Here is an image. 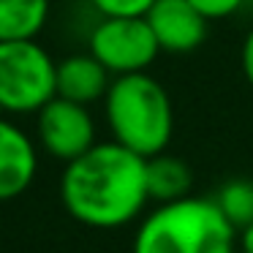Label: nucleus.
<instances>
[{
  "instance_id": "obj_1",
  "label": "nucleus",
  "mask_w": 253,
  "mask_h": 253,
  "mask_svg": "<svg viewBox=\"0 0 253 253\" xmlns=\"http://www.w3.org/2000/svg\"><path fill=\"white\" fill-rule=\"evenodd\" d=\"M60 199L66 212L82 226L123 229L150 202L147 158L117 142H98L63 169Z\"/></svg>"
},
{
  "instance_id": "obj_2",
  "label": "nucleus",
  "mask_w": 253,
  "mask_h": 253,
  "mask_svg": "<svg viewBox=\"0 0 253 253\" xmlns=\"http://www.w3.org/2000/svg\"><path fill=\"white\" fill-rule=\"evenodd\" d=\"M104 115L112 142L147 161L166 153L174 133L171 98L164 84L150 74L112 79V87L104 98Z\"/></svg>"
},
{
  "instance_id": "obj_3",
  "label": "nucleus",
  "mask_w": 253,
  "mask_h": 253,
  "mask_svg": "<svg viewBox=\"0 0 253 253\" xmlns=\"http://www.w3.org/2000/svg\"><path fill=\"white\" fill-rule=\"evenodd\" d=\"M234 245L237 229L215 199L188 196L144 215L131 253H234Z\"/></svg>"
},
{
  "instance_id": "obj_4",
  "label": "nucleus",
  "mask_w": 253,
  "mask_h": 253,
  "mask_svg": "<svg viewBox=\"0 0 253 253\" xmlns=\"http://www.w3.org/2000/svg\"><path fill=\"white\" fill-rule=\"evenodd\" d=\"M57 98V63L36 41L0 44V112L39 115Z\"/></svg>"
},
{
  "instance_id": "obj_5",
  "label": "nucleus",
  "mask_w": 253,
  "mask_h": 253,
  "mask_svg": "<svg viewBox=\"0 0 253 253\" xmlns=\"http://www.w3.org/2000/svg\"><path fill=\"white\" fill-rule=\"evenodd\" d=\"M158 52L161 46L144 17H104L90 33V55L115 77L144 74Z\"/></svg>"
},
{
  "instance_id": "obj_6",
  "label": "nucleus",
  "mask_w": 253,
  "mask_h": 253,
  "mask_svg": "<svg viewBox=\"0 0 253 253\" xmlns=\"http://www.w3.org/2000/svg\"><path fill=\"white\" fill-rule=\"evenodd\" d=\"M39 144L55 161L71 164L95 147V123L87 106L66 98H52L39 112Z\"/></svg>"
},
{
  "instance_id": "obj_7",
  "label": "nucleus",
  "mask_w": 253,
  "mask_h": 253,
  "mask_svg": "<svg viewBox=\"0 0 253 253\" xmlns=\"http://www.w3.org/2000/svg\"><path fill=\"white\" fill-rule=\"evenodd\" d=\"M144 19L166 52H193L207 39V19L188 0H155Z\"/></svg>"
},
{
  "instance_id": "obj_8",
  "label": "nucleus",
  "mask_w": 253,
  "mask_h": 253,
  "mask_svg": "<svg viewBox=\"0 0 253 253\" xmlns=\"http://www.w3.org/2000/svg\"><path fill=\"white\" fill-rule=\"evenodd\" d=\"M39 153L22 128L0 117V202L22 196L36 180Z\"/></svg>"
},
{
  "instance_id": "obj_9",
  "label": "nucleus",
  "mask_w": 253,
  "mask_h": 253,
  "mask_svg": "<svg viewBox=\"0 0 253 253\" xmlns=\"http://www.w3.org/2000/svg\"><path fill=\"white\" fill-rule=\"evenodd\" d=\"M109 87V71L93 55H71L57 63V98L87 106L106 98Z\"/></svg>"
},
{
  "instance_id": "obj_10",
  "label": "nucleus",
  "mask_w": 253,
  "mask_h": 253,
  "mask_svg": "<svg viewBox=\"0 0 253 253\" xmlns=\"http://www.w3.org/2000/svg\"><path fill=\"white\" fill-rule=\"evenodd\" d=\"M193 171L182 158L169 153H161L147 161V193L150 202L171 204L191 196Z\"/></svg>"
},
{
  "instance_id": "obj_11",
  "label": "nucleus",
  "mask_w": 253,
  "mask_h": 253,
  "mask_svg": "<svg viewBox=\"0 0 253 253\" xmlns=\"http://www.w3.org/2000/svg\"><path fill=\"white\" fill-rule=\"evenodd\" d=\"M49 17V0H0V44L33 41Z\"/></svg>"
},
{
  "instance_id": "obj_12",
  "label": "nucleus",
  "mask_w": 253,
  "mask_h": 253,
  "mask_svg": "<svg viewBox=\"0 0 253 253\" xmlns=\"http://www.w3.org/2000/svg\"><path fill=\"white\" fill-rule=\"evenodd\" d=\"M215 204L240 234L245 226L253 223V180H242V177L229 180L226 185H220Z\"/></svg>"
},
{
  "instance_id": "obj_13",
  "label": "nucleus",
  "mask_w": 253,
  "mask_h": 253,
  "mask_svg": "<svg viewBox=\"0 0 253 253\" xmlns=\"http://www.w3.org/2000/svg\"><path fill=\"white\" fill-rule=\"evenodd\" d=\"M93 6L106 19L115 17H147V11L155 6V0H93Z\"/></svg>"
},
{
  "instance_id": "obj_14",
  "label": "nucleus",
  "mask_w": 253,
  "mask_h": 253,
  "mask_svg": "<svg viewBox=\"0 0 253 253\" xmlns=\"http://www.w3.org/2000/svg\"><path fill=\"white\" fill-rule=\"evenodd\" d=\"M204 19H223V17H231L237 8L242 6V0H188Z\"/></svg>"
},
{
  "instance_id": "obj_15",
  "label": "nucleus",
  "mask_w": 253,
  "mask_h": 253,
  "mask_svg": "<svg viewBox=\"0 0 253 253\" xmlns=\"http://www.w3.org/2000/svg\"><path fill=\"white\" fill-rule=\"evenodd\" d=\"M242 71L253 87V30L245 36V44H242Z\"/></svg>"
},
{
  "instance_id": "obj_16",
  "label": "nucleus",
  "mask_w": 253,
  "mask_h": 253,
  "mask_svg": "<svg viewBox=\"0 0 253 253\" xmlns=\"http://www.w3.org/2000/svg\"><path fill=\"white\" fill-rule=\"evenodd\" d=\"M237 242H240V251L242 253H253V223L245 226V229L237 234Z\"/></svg>"
},
{
  "instance_id": "obj_17",
  "label": "nucleus",
  "mask_w": 253,
  "mask_h": 253,
  "mask_svg": "<svg viewBox=\"0 0 253 253\" xmlns=\"http://www.w3.org/2000/svg\"><path fill=\"white\" fill-rule=\"evenodd\" d=\"M234 253H242V251H234Z\"/></svg>"
}]
</instances>
